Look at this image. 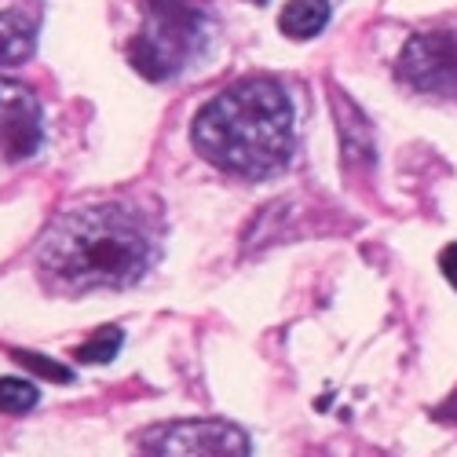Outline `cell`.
<instances>
[{
	"instance_id": "obj_1",
	"label": "cell",
	"mask_w": 457,
	"mask_h": 457,
	"mask_svg": "<svg viewBox=\"0 0 457 457\" xmlns=\"http://www.w3.org/2000/svg\"><path fill=\"white\" fill-rule=\"evenodd\" d=\"M154 260L143 216L125 202H96L62 212L37 245V271L55 289H125Z\"/></svg>"
},
{
	"instance_id": "obj_8",
	"label": "cell",
	"mask_w": 457,
	"mask_h": 457,
	"mask_svg": "<svg viewBox=\"0 0 457 457\" xmlns=\"http://www.w3.org/2000/svg\"><path fill=\"white\" fill-rule=\"evenodd\" d=\"M37 26L22 12H0V66H19L33 55Z\"/></svg>"
},
{
	"instance_id": "obj_6",
	"label": "cell",
	"mask_w": 457,
	"mask_h": 457,
	"mask_svg": "<svg viewBox=\"0 0 457 457\" xmlns=\"http://www.w3.org/2000/svg\"><path fill=\"white\" fill-rule=\"evenodd\" d=\"M41 99L19 81H0V154L12 162H26L41 150Z\"/></svg>"
},
{
	"instance_id": "obj_11",
	"label": "cell",
	"mask_w": 457,
	"mask_h": 457,
	"mask_svg": "<svg viewBox=\"0 0 457 457\" xmlns=\"http://www.w3.org/2000/svg\"><path fill=\"white\" fill-rule=\"evenodd\" d=\"M41 403L37 388L22 377H0V413H26Z\"/></svg>"
},
{
	"instance_id": "obj_14",
	"label": "cell",
	"mask_w": 457,
	"mask_h": 457,
	"mask_svg": "<svg viewBox=\"0 0 457 457\" xmlns=\"http://www.w3.org/2000/svg\"><path fill=\"white\" fill-rule=\"evenodd\" d=\"M436 417H443V421H450V425H457V392L446 399V406L436 413Z\"/></svg>"
},
{
	"instance_id": "obj_12",
	"label": "cell",
	"mask_w": 457,
	"mask_h": 457,
	"mask_svg": "<svg viewBox=\"0 0 457 457\" xmlns=\"http://www.w3.org/2000/svg\"><path fill=\"white\" fill-rule=\"evenodd\" d=\"M15 362L19 366H26V370H41L48 380H70L73 373L66 370V366H59V362H52V359H45V355H29V352H15Z\"/></svg>"
},
{
	"instance_id": "obj_7",
	"label": "cell",
	"mask_w": 457,
	"mask_h": 457,
	"mask_svg": "<svg viewBox=\"0 0 457 457\" xmlns=\"http://www.w3.org/2000/svg\"><path fill=\"white\" fill-rule=\"evenodd\" d=\"M333 103H337V129H340V139H345V158L352 165H373V132L366 118L337 88H333Z\"/></svg>"
},
{
	"instance_id": "obj_13",
	"label": "cell",
	"mask_w": 457,
	"mask_h": 457,
	"mask_svg": "<svg viewBox=\"0 0 457 457\" xmlns=\"http://www.w3.org/2000/svg\"><path fill=\"white\" fill-rule=\"evenodd\" d=\"M439 268H443V275L450 278V286L457 289V245H446V249L439 253Z\"/></svg>"
},
{
	"instance_id": "obj_10",
	"label": "cell",
	"mask_w": 457,
	"mask_h": 457,
	"mask_svg": "<svg viewBox=\"0 0 457 457\" xmlns=\"http://www.w3.org/2000/svg\"><path fill=\"white\" fill-rule=\"evenodd\" d=\"M121 345H125V333L118 326H103L78 348V359L81 362H110L113 355L121 352Z\"/></svg>"
},
{
	"instance_id": "obj_2",
	"label": "cell",
	"mask_w": 457,
	"mask_h": 457,
	"mask_svg": "<svg viewBox=\"0 0 457 457\" xmlns=\"http://www.w3.org/2000/svg\"><path fill=\"white\" fill-rule=\"evenodd\" d=\"M190 139L209 165L242 179H263L293 154V103L271 78L235 81L198 110Z\"/></svg>"
},
{
	"instance_id": "obj_9",
	"label": "cell",
	"mask_w": 457,
	"mask_h": 457,
	"mask_svg": "<svg viewBox=\"0 0 457 457\" xmlns=\"http://www.w3.org/2000/svg\"><path fill=\"white\" fill-rule=\"evenodd\" d=\"M329 22V0H289L278 15V26L293 41H308V37H319Z\"/></svg>"
},
{
	"instance_id": "obj_3",
	"label": "cell",
	"mask_w": 457,
	"mask_h": 457,
	"mask_svg": "<svg viewBox=\"0 0 457 457\" xmlns=\"http://www.w3.org/2000/svg\"><path fill=\"white\" fill-rule=\"evenodd\" d=\"M212 19L195 0H143V26L129 41V62L146 81H169L209 45Z\"/></svg>"
},
{
	"instance_id": "obj_4",
	"label": "cell",
	"mask_w": 457,
	"mask_h": 457,
	"mask_svg": "<svg viewBox=\"0 0 457 457\" xmlns=\"http://www.w3.org/2000/svg\"><path fill=\"white\" fill-rule=\"evenodd\" d=\"M143 457H249V439L231 421H172L146 436Z\"/></svg>"
},
{
	"instance_id": "obj_5",
	"label": "cell",
	"mask_w": 457,
	"mask_h": 457,
	"mask_svg": "<svg viewBox=\"0 0 457 457\" xmlns=\"http://www.w3.org/2000/svg\"><path fill=\"white\" fill-rule=\"evenodd\" d=\"M395 73L413 92L457 99V29L410 37L395 62Z\"/></svg>"
}]
</instances>
